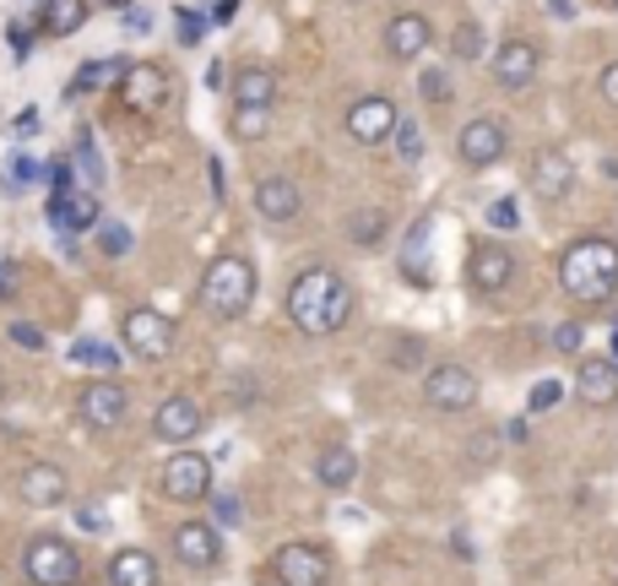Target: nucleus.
Segmentation results:
<instances>
[{
    "instance_id": "f257e3e1",
    "label": "nucleus",
    "mask_w": 618,
    "mask_h": 586,
    "mask_svg": "<svg viewBox=\"0 0 618 586\" xmlns=\"http://www.w3.org/2000/svg\"><path fill=\"white\" fill-rule=\"evenodd\" d=\"M353 283L337 266H304L288 288V321L304 336H332L353 321Z\"/></svg>"
},
{
    "instance_id": "f03ea898",
    "label": "nucleus",
    "mask_w": 618,
    "mask_h": 586,
    "mask_svg": "<svg viewBox=\"0 0 618 586\" xmlns=\"http://www.w3.org/2000/svg\"><path fill=\"white\" fill-rule=\"evenodd\" d=\"M559 288L570 305L581 310H597L618 294V240L608 234H586L575 245H564L559 255Z\"/></svg>"
},
{
    "instance_id": "7ed1b4c3",
    "label": "nucleus",
    "mask_w": 618,
    "mask_h": 586,
    "mask_svg": "<svg viewBox=\"0 0 618 586\" xmlns=\"http://www.w3.org/2000/svg\"><path fill=\"white\" fill-rule=\"evenodd\" d=\"M256 299V261L250 255H217L201 277V310L217 321H239Z\"/></svg>"
},
{
    "instance_id": "20e7f679",
    "label": "nucleus",
    "mask_w": 618,
    "mask_h": 586,
    "mask_svg": "<svg viewBox=\"0 0 618 586\" xmlns=\"http://www.w3.org/2000/svg\"><path fill=\"white\" fill-rule=\"evenodd\" d=\"M22 576L33 586H82V554L60 532H38L22 549Z\"/></svg>"
},
{
    "instance_id": "39448f33",
    "label": "nucleus",
    "mask_w": 618,
    "mask_h": 586,
    "mask_svg": "<svg viewBox=\"0 0 618 586\" xmlns=\"http://www.w3.org/2000/svg\"><path fill=\"white\" fill-rule=\"evenodd\" d=\"M158 489L175 505H206L212 500V456L206 451H175L158 473Z\"/></svg>"
},
{
    "instance_id": "423d86ee",
    "label": "nucleus",
    "mask_w": 618,
    "mask_h": 586,
    "mask_svg": "<svg viewBox=\"0 0 618 586\" xmlns=\"http://www.w3.org/2000/svg\"><path fill=\"white\" fill-rule=\"evenodd\" d=\"M120 336H125V347H131L136 358H147V364H164V358L175 353V321H169L164 310H153V305L125 310Z\"/></svg>"
},
{
    "instance_id": "0eeeda50",
    "label": "nucleus",
    "mask_w": 618,
    "mask_h": 586,
    "mask_svg": "<svg viewBox=\"0 0 618 586\" xmlns=\"http://www.w3.org/2000/svg\"><path fill=\"white\" fill-rule=\"evenodd\" d=\"M271 576L282 586H326L332 582V554H326L321 543H310V538L282 543V549L271 554Z\"/></svg>"
},
{
    "instance_id": "6e6552de",
    "label": "nucleus",
    "mask_w": 618,
    "mask_h": 586,
    "mask_svg": "<svg viewBox=\"0 0 618 586\" xmlns=\"http://www.w3.org/2000/svg\"><path fill=\"white\" fill-rule=\"evenodd\" d=\"M424 402L435 408V413H467V408H477V375L467 369V364H435L429 375H424Z\"/></svg>"
},
{
    "instance_id": "1a4fd4ad",
    "label": "nucleus",
    "mask_w": 618,
    "mask_h": 586,
    "mask_svg": "<svg viewBox=\"0 0 618 586\" xmlns=\"http://www.w3.org/2000/svg\"><path fill=\"white\" fill-rule=\"evenodd\" d=\"M77 419L88 423V429H120V423L131 419V391L114 380V375H103V380H88L82 386V397H77Z\"/></svg>"
},
{
    "instance_id": "9d476101",
    "label": "nucleus",
    "mask_w": 618,
    "mask_h": 586,
    "mask_svg": "<svg viewBox=\"0 0 618 586\" xmlns=\"http://www.w3.org/2000/svg\"><path fill=\"white\" fill-rule=\"evenodd\" d=\"M456 158H461V168H494L505 158V125L488 120V114L467 120L461 136H456Z\"/></svg>"
},
{
    "instance_id": "9b49d317",
    "label": "nucleus",
    "mask_w": 618,
    "mask_h": 586,
    "mask_svg": "<svg viewBox=\"0 0 618 586\" xmlns=\"http://www.w3.org/2000/svg\"><path fill=\"white\" fill-rule=\"evenodd\" d=\"M201 429H206V408H201L195 397H184V391L164 397V402H158V413H153V434H158V440H169V445H190Z\"/></svg>"
},
{
    "instance_id": "f8f14e48",
    "label": "nucleus",
    "mask_w": 618,
    "mask_h": 586,
    "mask_svg": "<svg viewBox=\"0 0 618 586\" xmlns=\"http://www.w3.org/2000/svg\"><path fill=\"white\" fill-rule=\"evenodd\" d=\"M175 560L184 571H217V565H223V538H217V527H212V521H179Z\"/></svg>"
},
{
    "instance_id": "ddd939ff",
    "label": "nucleus",
    "mask_w": 618,
    "mask_h": 586,
    "mask_svg": "<svg viewBox=\"0 0 618 586\" xmlns=\"http://www.w3.org/2000/svg\"><path fill=\"white\" fill-rule=\"evenodd\" d=\"M396 103L385 98V92H369V98H358L353 109H348V136H353L358 147H380L391 131H396Z\"/></svg>"
},
{
    "instance_id": "4468645a",
    "label": "nucleus",
    "mask_w": 618,
    "mask_h": 586,
    "mask_svg": "<svg viewBox=\"0 0 618 586\" xmlns=\"http://www.w3.org/2000/svg\"><path fill=\"white\" fill-rule=\"evenodd\" d=\"M575 397L597 413H614L618 408V369L603 358V353H581L575 364Z\"/></svg>"
},
{
    "instance_id": "2eb2a0df",
    "label": "nucleus",
    "mask_w": 618,
    "mask_h": 586,
    "mask_svg": "<svg viewBox=\"0 0 618 586\" xmlns=\"http://www.w3.org/2000/svg\"><path fill=\"white\" fill-rule=\"evenodd\" d=\"M164 98H169L164 66H153V60H125V71H120V103H125V109L147 114V109H158Z\"/></svg>"
},
{
    "instance_id": "dca6fc26",
    "label": "nucleus",
    "mask_w": 618,
    "mask_h": 586,
    "mask_svg": "<svg viewBox=\"0 0 618 586\" xmlns=\"http://www.w3.org/2000/svg\"><path fill=\"white\" fill-rule=\"evenodd\" d=\"M537 71H542V49H537L531 38H505V44H499V55H494V82L505 87V92L531 87Z\"/></svg>"
},
{
    "instance_id": "f3484780",
    "label": "nucleus",
    "mask_w": 618,
    "mask_h": 586,
    "mask_svg": "<svg viewBox=\"0 0 618 586\" xmlns=\"http://www.w3.org/2000/svg\"><path fill=\"white\" fill-rule=\"evenodd\" d=\"M16 495L33 505V510H55V505L71 500V478H66V467H55V462H33V467L16 478Z\"/></svg>"
},
{
    "instance_id": "a211bd4d",
    "label": "nucleus",
    "mask_w": 618,
    "mask_h": 586,
    "mask_svg": "<svg viewBox=\"0 0 618 586\" xmlns=\"http://www.w3.org/2000/svg\"><path fill=\"white\" fill-rule=\"evenodd\" d=\"M467 277H472L477 294H499V288L516 277V255L505 251L499 240H483V245L472 251V261H467Z\"/></svg>"
},
{
    "instance_id": "6ab92c4d",
    "label": "nucleus",
    "mask_w": 618,
    "mask_h": 586,
    "mask_svg": "<svg viewBox=\"0 0 618 586\" xmlns=\"http://www.w3.org/2000/svg\"><path fill=\"white\" fill-rule=\"evenodd\" d=\"M429 38H435V27H429L424 11H396V16L385 22V49H391V60H418V55L429 49Z\"/></svg>"
},
{
    "instance_id": "aec40b11",
    "label": "nucleus",
    "mask_w": 618,
    "mask_h": 586,
    "mask_svg": "<svg viewBox=\"0 0 618 586\" xmlns=\"http://www.w3.org/2000/svg\"><path fill=\"white\" fill-rule=\"evenodd\" d=\"M299 207H304V196H299V185L288 174H266L261 185H256V212H261L266 223H293Z\"/></svg>"
},
{
    "instance_id": "412c9836",
    "label": "nucleus",
    "mask_w": 618,
    "mask_h": 586,
    "mask_svg": "<svg viewBox=\"0 0 618 586\" xmlns=\"http://www.w3.org/2000/svg\"><path fill=\"white\" fill-rule=\"evenodd\" d=\"M531 190H537L542 201H564V196L575 190V164H570L559 147H542L537 164H531Z\"/></svg>"
},
{
    "instance_id": "4be33fe9",
    "label": "nucleus",
    "mask_w": 618,
    "mask_h": 586,
    "mask_svg": "<svg viewBox=\"0 0 618 586\" xmlns=\"http://www.w3.org/2000/svg\"><path fill=\"white\" fill-rule=\"evenodd\" d=\"M49 223L71 240V234H88L98 223V196L92 190H66V196H49Z\"/></svg>"
},
{
    "instance_id": "5701e85b",
    "label": "nucleus",
    "mask_w": 618,
    "mask_h": 586,
    "mask_svg": "<svg viewBox=\"0 0 618 586\" xmlns=\"http://www.w3.org/2000/svg\"><path fill=\"white\" fill-rule=\"evenodd\" d=\"M158 582H164V571H158V560L147 549H120L109 560V586H158Z\"/></svg>"
},
{
    "instance_id": "b1692460",
    "label": "nucleus",
    "mask_w": 618,
    "mask_h": 586,
    "mask_svg": "<svg viewBox=\"0 0 618 586\" xmlns=\"http://www.w3.org/2000/svg\"><path fill=\"white\" fill-rule=\"evenodd\" d=\"M234 103L239 109H271L277 103V71L271 66H239L234 71Z\"/></svg>"
},
{
    "instance_id": "393cba45",
    "label": "nucleus",
    "mask_w": 618,
    "mask_h": 586,
    "mask_svg": "<svg viewBox=\"0 0 618 586\" xmlns=\"http://www.w3.org/2000/svg\"><path fill=\"white\" fill-rule=\"evenodd\" d=\"M429 218H418L413 229H407V245H402V272H407V283H418V288H429L435 283V261H429Z\"/></svg>"
},
{
    "instance_id": "a878e982",
    "label": "nucleus",
    "mask_w": 618,
    "mask_h": 586,
    "mask_svg": "<svg viewBox=\"0 0 618 586\" xmlns=\"http://www.w3.org/2000/svg\"><path fill=\"white\" fill-rule=\"evenodd\" d=\"M315 478L332 489V495H342V489H353L358 478V456L348 451V445H326L321 451V462H315Z\"/></svg>"
},
{
    "instance_id": "bb28decb",
    "label": "nucleus",
    "mask_w": 618,
    "mask_h": 586,
    "mask_svg": "<svg viewBox=\"0 0 618 586\" xmlns=\"http://www.w3.org/2000/svg\"><path fill=\"white\" fill-rule=\"evenodd\" d=\"M82 22H88V0H44V11H38V33H49V38H71Z\"/></svg>"
},
{
    "instance_id": "cd10ccee",
    "label": "nucleus",
    "mask_w": 618,
    "mask_h": 586,
    "mask_svg": "<svg viewBox=\"0 0 618 586\" xmlns=\"http://www.w3.org/2000/svg\"><path fill=\"white\" fill-rule=\"evenodd\" d=\"M385 229H391V218L380 207H358L353 218H348V245L353 251H380L385 245Z\"/></svg>"
},
{
    "instance_id": "c85d7f7f",
    "label": "nucleus",
    "mask_w": 618,
    "mask_h": 586,
    "mask_svg": "<svg viewBox=\"0 0 618 586\" xmlns=\"http://www.w3.org/2000/svg\"><path fill=\"white\" fill-rule=\"evenodd\" d=\"M120 71H125V60H88V66L71 77V98H77V92H92V87L120 82Z\"/></svg>"
},
{
    "instance_id": "c756f323",
    "label": "nucleus",
    "mask_w": 618,
    "mask_h": 586,
    "mask_svg": "<svg viewBox=\"0 0 618 586\" xmlns=\"http://www.w3.org/2000/svg\"><path fill=\"white\" fill-rule=\"evenodd\" d=\"M71 358H77V364H88V369H103V375H114V369H120V353H114L109 342H92V336H82V342L71 347Z\"/></svg>"
},
{
    "instance_id": "7c9ffc66",
    "label": "nucleus",
    "mask_w": 618,
    "mask_h": 586,
    "mask_svg": "<svg viewBox=\"0 0 618 586\" xmlns=\"http://www.w3.org/2000/svg\"><path fill=\"white\" fill-rule=\"evenodd\" d=\"M228 131H234L239 142H261L266 131H271V109H234Z\"/></svg>"
},
{
    "instance_id": "2f4dec72",
    "label": "nucleus",
    "mask_w": 618,
    "mask_h": 586,
    "mask_svg": "<svg viewBox=\"0 0 618 586\" xmlns=\"http://www.w3.org/2000/svg\"><path fill=\"white\" fill-rule=\"evenodd\" d=\"M450 60H483V27L477 22H461L450 33Z\"/></svg>"
},
{
    "instance_id": "473e14b6",
    "label": "nucleus",
    "mask_w": 618,
    "mask_h": 586,
    "mask_svg": "<svg viewBox=\"0 0 618 586\" xmlns=\"http://www.w3.org/2000/svg\"><path fill=\"white\" fill-rule=\"evenodd\" d=\"M391 136H396V158H402V164H418V158H424V131H418L413 120H396Z\"/></svg>"
},
{
    "instance_id": "72a5a7b5",
    "label": "nucleus",
    "mask_w": 618,
    "mask_h": 586,
    "mask_svg": "<svg viewBox=\"0 0 618 586\" xmlns=\"http://www.w3.org/2000/svg\"><path fill=\"white\" fill-rule=\"evenodd\" d=\"M44 168L33 164L27 153H11V164H5V196H22V185H33Z\"/></svg>"
},
{
    "instance_id": "f704fd0d",
    "label": "nucleus",
    "mask_w": 618,
    "mask_h": 586,
    "mask_svg": "<svg viewBox=\"0 0 618 586\" xmlns=\"http://www.w3.org/2000/svg\"><path fill=\"white\" fill-rule=\"evenodd\" d=\"M467 451H472V456H467V462H472V473H483V467L499 456V429H483V434H472V440H467Z\"/></svg>"
},
{
    "instance_id": "c9c22d12",
    "label": "nucleus",
    "mask_w": 618,
    "mask_h": 586,
    "mask_svg": "<svg viewBox=\"0 0 618 586\" xmlns=\"http://www.w3.org/2000/svg\"><path fill=\"white\" fill-rule=\"evenodd\" d=\"M98 251L109 255V261H120V255L131 251V229H125V223H103V229H98Z\"/></svg>"
},
{
    "instance_id": "e433bc0d",
    "label": "nucleus",
    "mask_w": 618,
    "mask_h": 586,
    "mask_svg": "<svg viewBox=\"0 0 618 586\" xmlns=\"http://www.w3.org/2000/svg\"><path fill=\"white\" fill-rule=\"evenodd\" d=\"M418 358H424V342L418 336H396L391 342V369H418Z\"/></svg>"
},
{
    "instance_id": "4c0bfd02",
    "label": "nucleus",
    "mask_w": 618,
    "mask_h": 586,
    "mask_svg": "<svg viewBox=\"0 0 618 586\" xmlns=\"http://www.w3.org/2000/svg\"><path fill=\"white\" fill-rule=\"evenodd\" d=\"M553 347H559V353H581V347H586V327H581V321L553 327Z\"/></svg>"
},
{
    "instance_id": "58836bf2",
    "label": "nucleus",
    "mask_w": 618,
    "mask_h": 586,
    "mask_svg": "<svg viewBox=\"0 0 618 586\" xmlns=\"http://www.w3.org/2000/svg\"><path fill=\"white\" fill-rule=\"evenodd\" d=\"M559 397H564V386H559V380H542V386H531L527 408H531V413H548V408H553Z\"/></svg>"
},
{
    "instance_id": "ea45409f",
    "label": "nucleus",
    "mask_w": 618,
    "mask_h": 586,
    "mask_svg": "<svg viewBox=\"0 0 618 586\" xmlns=\"http://www.w3.org/2000/svg\"><path fill=\"white\" fill-rule=\"evenodd\" d=\"M206 33V11H179V44H195Z\"/></svg>"
},
{
    "instance_id": "a19ab883",
    "label": "nucleus",
    "mask_w": 618,
    "mask_h": 586,
    "mask_svg": "<svg viewBox=\"0 0 618 586\" xmlns=\"http://www.w3.org/2000/svg\"><path fill=\"white\" fill-rule=\"evenodd\" d=\"M11 342H16V347H27V353H38V347H44V332H38V327H27V321H11Z\"/></svg>"
},
{
    "instance_id": "79ce46f5",
    "label": "nucleus",
    "mask_w": 618,
    "mask_h": 586,
    "mask_svg": "<svg viewBox=\"0 0 618 586\" xmlns=\"http://www.w3.org/2000/svg\"><path fill=\"white\" fill-rule=\"evenodd\" d=\"M597 92H603V103H614L618 109V60L603 66V77H597Z\"/></svg>"
},
{
    "instance_id": "37998d69",
    "label": "nucleus",
    "mask_w": 618,
    "mask_h": 586,
    "mask_svg": "<svg viewBox=\"0 0 618 586\" xmlns=\"http://www.w3.org/2000/svg\"><path fill=\"white\" fill-rule=\"evenodd\" d=\"M488 229H516V201H494L488 207Z\"/></svg>"
},
{
    "instance_id": "c03bdc74",
    "label": "nucleus",
    "mask_w": 618,
    "mask_h": 586,
    "mask_svg": "<svg viewBox=\"0 0 618 586\" xmlns=\"http://www.w3.org/2000/svg\"><path fill=\"white\" fill-rule=\"evenodd\" d=\"M77 164H82V168L92 174V185L103 179V164H98V153H92V142H88V136H82V147H77Z\"/></svg>"
},
{
    "instance_id": "a18cd8bd",
    "label": "nucleus",
    "mask_w": 618,
    "mask_h": 586,
    "mask_svg": "<svg viewBox=\"0 0 618 586\" xmlns=\"http://www.w3.org/2000/svg\"><path fill=\"white\" fill-rule=\"evenodd\" d=\"M212 505H217V521H228V527H234V521H245V505L239 500H217V495H212Z\"/></svg>"
},
{
    "instance_id": "49530a36",
    "label": "nucleus",
    "mask_w": 618,
    "mask_h": 586,
    "mask_svg": "<svg viewBox=\"0 0 618 586\" xmlns=\"http://www.w3.org/2000/svg\"><path fill=\"white\" fill-rule=\"evenodd\" d=\"M424 98H445V71H424Z\"/></svg>"
},
{
    "instance_id": "de8ad7c7",
    "label": "nucleus",
    "mask_w": 618,
    "mask_h": 586,
    "mask_svg": "<svg viewBox=\"0 0 618 586\" xmlns=\"http://www.w3.org/2000/svg\"><path fill=\"white\" fill-rule=\"evenodd\" d=\"M125 27H131V33H147V27H153V16H147L142 5H131V16H125Z\"/></svg>"
},
{
    "instance_id": "09e8293b",
    "label": "nucleus",
    "mask_w": 618,
    "mask_h": 586,
    "mask_svg": "<svg viewBox=\"0 0 618 586\" xmlns=\"http://www.w3.org/2000/svg\"><path fill=\"white\" fill-rule=\"evenodd\" d=\"M234 11H239V5H234V0H217V11H212V16H206V22H234Z\"/></svg>"
},
{
    "instance_id": "8fccbe9b",
    "label": "nucleus",
    "mask_w": 618,
    "mask_h": 586,
    "mask_svg": "<svg viewBox=\"0 0 618 586\" xmlns=\"http://www.w3.org/2000/svg\"><path fill=\"white\" fill-rule=\"evenodd\" d=\"M11 49H16V55H27V49H33V38H27L22 27H11Z\"/></svg>"
},
{
    "instance_id": "3c124183",
    "label": "nucleus",
    "mask_w": 618,
    "mask_h": 586,
    "mask_svg": "<svg viewBox=\"0 0 618 586\" xmlns=\"http://www.w3.org/2000/svg\"><path fill=\"white\" fill-rule=\"evenodd\" d=\"M206 174H212V196H223V164L212 158V164H206Z\"/></svg>"
},
{
    "instance_id": "603ef678",
    "label": "nucleus",
    "mask_w": 618,
    "mask_h": 586,
    "mask_svg": "<svg viewBox=\"0 0 618 586\" xmlns=\"http://www.w3.org/2000/svg\"><path fill=\"white\" fill-rule=\"evenodd\" d=\"M548 5H553V16H564V22L575 16V5H570V0H548Z\"/></svg>"
},
{
    "instance_id": "864d4df0",
    "label": "nucleus",
    "mask_w": 618,
    "mask_h": 586,
    "mask_svg": "<svg viewBox=\"0 0 618 586\" xmlns=\"http://www.w3.org/2000/svg\"><path fill=\"white\" fill-rule=\"evenodd\" d=\"M608 364H614V369H618V327H614V353H608Z\"/></svg>"
},
{
    "instance_id": "5fc2aeb1",
    "label": "nucleus",
    "mask_w": 618,
    "mask_h": 586,
    "mask_svg": "<svg viewBox=\"0 0 618 586\" xmlns=\"http://www.w3.org/2000/svg\"><path fill=\"white\" fill-rule=\"evenodd\" d=\"M109 5H131V0H109Z\"/></svg>"
},
{
    "instance_id": "6e6d98bb",
    "label": "nucleus",
    "mask_w": 618,
    "mask_h": 586,
    "mask_svg": "<svg viewBox=\"0 0 618 586\" xmlns=\"http://www.w3.org/2000/svg\"><path fill=\"white\" fill-rule=\"evenodd\" d=\"M0 391H5V380H0Z\"/></svg>"
},
{
    "instance_id": "4d7b16f0",
    "label": "nucleus",
    "mask_w": 618,
    "mask_h": 586,
    "mask_svg": "<svg viewBox=\"0 0 618 586\" xmlns=\"http://www.w3.org/2000/svg\"><path fill=\"white\" fill-rule=\"evenodd\" d=\"M614 5H618V0H614Z\"/></svg>"
}]
</instances>
